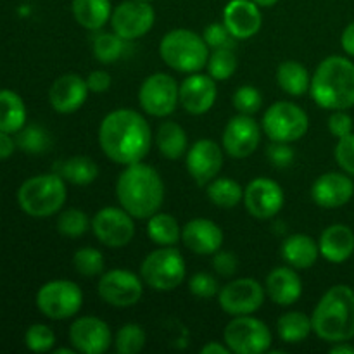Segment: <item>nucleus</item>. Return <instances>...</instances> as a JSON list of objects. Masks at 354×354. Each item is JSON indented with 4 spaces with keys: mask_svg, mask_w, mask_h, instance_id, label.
<instances>
[{
    "mask_svg": "<svg viewBox=\"0 0 354 354\" xmlns=\"http://www.w3.org/2000/svg\"><path fill=\"white\" fill-rule=\"evenodd\" d=\"M151 144V124L135 109H114L100 121L99 145L104 156L116 165L144 161Z\"/></svg>",
    "mask_w": 354,
    "mask_h": 354,
    "instance_id": "f257e3e1",
    "label": "nucleus"
},
{
    "mask_svg": "<svg viewBox=\"0 0 354 354\" xmlns=\"http://www.w3.org/2000/svg\"><path fill=\"white\" fill-rule=\"evenodd\" d=\"M120 206L135 220H149L165 203V182L158 169L145 162L124 166L116 182Z\"/></svg>",
    "mask_w": 354,
    "mask_h": 354,
    "instance_id": "f03ea898",
    "label": "nucleus"
},
{
    "mask_svg": "<svg viewBox=\"0 0 354 354\" xmlns=\"http://www.w3.org/2000/svg\"><path fill=\"white\" fill-rule=\"evenodd\" d=\"M310 93L322 109H351L354 106L353 62L342 55L325 57L311 76Z\"/></svg>",
    "mask_w": 354,
    "mask_h": 354,
    "instance_id": "7ed1b4c3",
    "label": "nucleus"
},
{
    "mask_svg": "<svg viewBox=\"0 0 354 354\" xmlns=\"http://www.w3.org/2000/svg\"><path fill=\"white\" fill-rule=\"evenodd\" d=\"M313 332L325 342H344L354 337V290L334 286L320 297L311 315Z\"/></svg>",
    "mask_w": 354,
    "mask_h": 354,
    "instance_id": "20e7f679",
    "label": "nucleus"
},
{
    "mask_svg": "<svg viewBox=\"0 0 354 354\" xmlns=\"http://www.w3.org/2000/svg\"><path fill=\"white\" fill-rule=\"evenodd\" d=\"M159 55L175 71L199 73L206 68L209 59V47L204 41L203 35L185 28H176L168 31L159 41Z\"/></svg>",
    "mask_w": 354,
    "mask_h": 354,
    "instance_id": "39448f33",
    "label": "nucleus"
},
{
    "mask_svg": "<svg viewBox=\"0 0 354 354\" xmlns=\"http://www.w3.org/2000/svg\"><path fill=\"white\" fill-rule=\"evenodd\" d=\"M66 197V180L55 171L28 178L17 190L21 209L33 218H47L61 211Z\"/></svg>",
    "mask_w": 354,
    "mask_h": 354,
    "instance_id": "423d86ee",
    "label": "nucleus"
},
{
    "mask_svg": "<svg viewBox=\"0 0 354 354\" xmlns=\"http://www.w3.org/2000/svg\"><path fill=\"white\" fill-rule=\"evenodd\" d=\"M187 275V265L182 252L175 245L149 252L140 265V277L145 286L159 292H169L182 286Z\"/></svg>",
    "mask_w": 354,
    "mask_h": 354,
    "instance_id": "0eeeda50",
    "label": "nucleus"
},
{
    "mask_svg": "<svg viewBox=\"0 0 354 354\" xmlns=\"http://www.w3.org/2000/svg\"><path fill=\"white\" fill-rule=\"evenodd\" d=\"M261 128L272 142H292L301 140L308 133L310 118L306 111L289 100H279L272 104L263 114Z\"/></svg>",
    "mask_w": 354,
    "mask_h": 354,
    "instance_id": "6e6552de",
    "label": "nucleus"
},
{
    "mask_svg": "<svg viewBox=\"0 0 354 354\" xmlns=\"http://www.w3.org/2000/svg\"><path fill=\"white\" fill-rule=\"evenodd\" d=\"M223 341L235 354H263L272 348L273 335L265 322L252 315H242L228 322Z\"/></svg>",
    "mask_w": 354,
    "mask_h": 354,
    "instance_id": "1a4fd4ad",
    "label": "nucleus"
},
{
    "mask_svg": "<svg viewBox=\"0 0 354 354\" xmlns=\"http://www.w3.org/2000/svg\"><path fill=\"white\" fill-rule=\"evenodd\" d=\"M37 306L50 320H68L82 310L83 290L71 280H50L37 292Z\"/></svg>",
    "mask_w": 354,
    "mask_h": 354,
    "instance_id": "9d476101",
    "label": "nucleus"
},
{
    "mask_svg": "<svg viewBox=\"0 0 354 354\" xmlns=\"http://www.w3.org/2000/svg\"><path fill=\"white\" fill-rule=\"evenodd\" d=\"M138 104L154 118H166L175 113L180 104V85L168 73H154L142 82Z\"/></svg>",
    "mask_w": 354,
    "mask_h": 354,
    "instance_id": "9b49d317",
    "label": "nucleus"
},
{
    "mask_svg": "<svg viewBox=\"0 0 354 354\" xmlns=\"http://www.w3.org/2000/svg\"><path fill=\"white\" fill-rule=\"evenodd\" d=\"M97 292L106 304L114 308H130L144 296V280L131 270L114 268L100 275Z\"/></svg>",
    "mask_w": 354,
    "mask_h": 354,
    "instance_id": "f8f14e48",
    "label": "nucleus"
},
{
    "mask_svg": "<svg viewBox=\"0 0 354 354\" xmlns=\"http://www.w3.org/2000/svg\"><path fill=\"white\" fill-rule=\"evenodd\" d=\"M156 21L154 7L151 2L142 0H124L118 3L111 14V28L123 40L131 41L145 37L152 30Z\"/></svg>",
    "mask_w": 354,
    "mask_h": 354,
    "instance_id": "ddd939ff",
    "label": "nucleus"
},
{
    "mask_svg": "<svg viewBox=\"0 0 354 354\" xmlns=\"http://www.w3.org/2000/svg\"><path fill=\"white\" fill-rule=\"evenodd\" d=\"M92 232L97 241L106 248H124L135 235V218L121 206L102 207L92 218Z\"/></svg>",
    "mask_w": 354,
    "mask_h": 354,
    "instance_id": "4468645a",
    "label": "nucleus"
},
{
    "mask_svg": "<svg viewBox=\"0 0 354 354\" xmlns=\"http://www.w3.org/2000/svg\"><path fill=\"white\" fill-rule=\"evenodd\" d=\"M265 287L254 279H235L218 292L220 308L230 317L252 315L265 303Z\"/></svg>",
    "mask_w": 354,
    "mask_h": 354,
    "instance_id": "2eb2a0df",
    "label": "nucleus"
},
{
    "mask_svg": "<svg viewBox=\"0 0 354 354\" xmlns=\"http://www.w3.org/2000/svg\"><path fill=\"white\" fill-rule=\"evenodd\" d=\"M245 211L256 220H272L282 211L286 203V194L279 182L266 176L251 180L248 187H244Z\"/></svg>",
    "mask_w": 354,
    "mask_h": 354,
    "instance_id": "dca6fc26",
    "label": "nucleus"
},
{
    "mask_svg": "<svg viewBox=\"0 0 354 354\" xmlns=\"http://www.w3.org/2000/svg\"><path fill=\"white\" fill-rule=\"evenodd\" d=\"M261 142V127L249 114L230 118L223 130L221 147L230 158L245 159L256 152Z\"/></svg>",
    "mask_w": 354,
    "mask_h": 354,
    "instance_id": "f3484780",
    "label": "nucleus"
},
{
    "mask_svg": "<svg viewBox=\"0 0 354 354\" xmlns=\"http://www.w3.org/2000/svg\"><path fill=\"white\" fill-rule=\"evenodd\" d=\"M185 166L190 178L197 185L206 187L223 168V147L211 138H201L187 151Z\"/></svg>",
    "mask_w": 354,
    "mask_h": 354,
    "instance_id": "a211bd4d",
    "label": "nucleus"
},
{
    "mask_svg": "<svg viewBox=\"0 0 354 354\" xmlns=\"http://www.w3.org/2000/svg\"><path fill=\"white\" fill-rule=\"evenodd\" d=\"M71 348L83 354H104L114 342L109 325L97 317H80L71 324L68 332Z\"/></svg>",
    "mask_w": 354,
    "mask_h": 354,
    "instance_id": "6ab92c4d",
    "label": "nucleus"
},
{
    "mask_svg": "<svg viewBox=\"0 0 354 354\" xmlns=\"http://www.w3.org/2000/svg\"><path fill=\"white\" fill-rule=\"evenodd\" d=\"M216 80L209 75L192 73L180 83V106L194 116L209 113L216 102Z\"/></svg>",
    "mask_w": 354,
    "mask_h": 354,
    "instance_id": "aec40b11",
    "label": "nucleus"
},
{
    "mask_svg": "<svg viewBox=\"0 0 354 354\" xmlns=\"http://www.w3.org/2000/svg\"><path fill=\"white\" fill-rule=\"evenodd\" d=\"M354 196V183L348 173L328 171L318 176L311 185V199L324 209L346 206Z\"/></svg>",
    "mask_w": 354,
    "mask_h": 354,
    "instance_id": "412c9836",
    "label": "nucleus"
},
{
    "mask_svg": "<svg viewBox=\"0 0 354 354\" xmlns=\"http://www.w3.org/2000/svg\"><path fill=\"white\" fill-rule=\"evenodd\" d=\"M88 93L90 90L85 78L76 73H66L52 83L48 90V102L57 113L71 114L83 107Z\"/></svg>",
    "mask_w": 354,
    "mask_h": 354,
    "instance_id": "4be33fe9",
    "label": "nucleus"
},
{
    "mask_svg": "<svg viewBox=\"0 0 354 354\" xmlns=\"http://www.w3.org/2000/svg\"><path fill=\"white\" fill-rule=\"evenodd\" d=\"M261 7L252 0H230L223 9V23L235 40H248L261 30Z\"/></svg>",
    "mask_w": 354,
    "mask_h": 354,
    "instance_id": "5701e85b",
    "label": "nucleus"
},
{
    "mask_svg": "<svg viewBox=\"0 0 354 354\" xmlns=\"http://www.w3.org/2000/svg\"><path fill=\"white\" fill-rule=\"evenodd\" d=\"M182 242L199 256H213L223 245V230L207 218H194L182 227Z\"/></svg>",
    "mask_w": 354,
    "mask_h": 354,
    "instance_id": "b1692460",
    "label": "nucleus"
},
{
    "mask_svg": "<svg viewBox=\"0 0 354 354\" xmlns=\"http://www.w3.org/2000/svg\"><path fill=\"white\" fill-rule=\"evenodd\" d=\"M265 292L279 306H290L303 296V280L292 266H279L266 277Z\"/></svg>",
    "mask_w": 354,
    "mask_h": 354,
    "instance_id": "393cba45",
    "label": "nucleus"
},
{
    "mask_svg": "<svg viewBox=\"0 0 354 354\" xmlns=\"http://www.w3.org/2000/svg\"><path fill=\"white\" fill-rule=\"evenodd\" d=\"M320 256L328 263L341 265L354 252V232L348 225L335 223L325 228L318 241Z\"/></svg>",
    "mask_w": 354,
    "mask_h": 354,
    "instance_id": "a878e982",
    "label": "nucleus"
},
{
    "mask_svg": "<svg viewBox=\"0 0 354 354\" xmlns=\"http://www.w3.org/2000/svg\"><path fill=\"white\" fill-rule=\"evenodd\" d=\"M280 254L286 265L296 270H308L320 258V248L313 237L306 234H292L282 242Z\"/></svg>",
    "mask_w": 354,
    "mask_h": 354,
    "instance_id": "bb28decb",
    "label": "nucleus"
},
{
    "mask_svg": "<svg viewBox=\"0 0 354 354\" xmlns=\"http://www.w3.org/2000/svg\"><path fill=\"white\" fill-rule=\"evenodd\" d=\"M73 16L76 23L88 31H100L111 21V0H73Z\"/></svg>",
    "mask_w": 354,
    "mask_h": 354,
    "instance_id": "cd10ccee",
    "label": "nucleus"
},
{
    "mask_svg": "<svg viewBox=\"0 0 354 354\" xmlns=\"http://www.w3.org/2000/svg\"><path fill=\"white\" fill-rule=\"evenodd\" d=\"M156 145L162 158L176 161L189 151V137L182 124L175 121H162L156 133Z\"/></svg>",
    "mask_w": 354,
    "mask_h": 354,
    "instance_id": "c85d7f7f",
    "label": "nucleus"
},
{
    "mask_svg": "<svg viewBox=\"0 0 354 354\" xmlns=\"http://www.w3.org/2000/svg\"><path fill=\"white\" fill-rule=\"evenodd\" d=\"M277 83L286 93L292 97H301L310 92L311 76L308 69L299 61H283L277 68Z\"/></svg>",
    "mask_w": 354,
    "mask_h": 354,
    "instance_id": "c756f323",
    "label": "nucleus"
},
{
    "mask_svg": "<svg viewBox=\"0 0 354 354\" xmlns=\"http://www.w3.org/2000/svg\"><path fill=\"white\" fill-rule=\"evenodd\" d=\"M55 173L73 185H90L99 176V166L88 156H73L55 165Z\"/></svg>",
    "mask_w": 354,
    "mask_h": 354,
    "instance_id": "7c9ffc66",
    "label": "nucleus"
},
{
    "mask_svg": "<svg viewBox=\"0 0 354 354\" xmlns=\"http://www.w3.org/2000/svg\"><path fill=\"white\" fill-rule=\"evenodd\" d=\"M26 123V106L12 90H0V130L17 133Z\"/></svg>",
    "mask_w": 354,
    "mask_h": 354,
    "instance_id": "2f4dec72",
    "label": "nucleus"
},
{
    "mask_svg": "<svg viewBox=\"0 0 354 354\" xmlns=\"http://www.w3.org/2000/svg\"><path fill=\"white\" fill-rule=\"evenodd\" d=\"M147 237L161 248L176 245L182 241V227L173 214L158 211L147 220Z\"/></svg>",
    "mask_w": 354,
    "mask_h": 354,
    "instance_id": "473e14b6",
    "label": "nucleus"
},
{
    "mask_svg": "<svg viewBox=\"0 0 354 354\" xmlns=\"http://www.w3.org/2000/svg\"><path fill=\"white\" fill-rule=\"evenodd\" d=\"M311 332H313L311 317L304 315L303 311L283 313L277 322V334L287 344H299L306 341Z\"/></svg>",
    "mask_w": 354,
    "mask_h": 354,
    "instance_id": "72a5a7b5",
    "label": "nucleus"
},
{
    "mask_svg": "<svg viewBox=\"0 0 354 354\" xmlns=\"http://www.w3.org/2000/svg\"><path fill=\"white\" fill-rule=\"evenodd\" d=\"M206 194L214 206L232 209L244 199V187L227 176H216L206 185Z\"/></svg>",
    "mask_w": 354,
    "mask_h": 354,
    "instance_id": "f704fd0d",
    "label": "nucleus"
},
{
    "mask_svg": "<svg viewBox=\"0 0 354 354\" xmlns=\"http://www.w3.org/2000/svg\"><path fill=\"white\" fill-rule=\"evenodd\" d=\"M127 40L116 35L114 31H100L92 41L93 57L102 64H113L123 55Z\"/></svg>",
    "mask_w": 354,
    "mask_h": 354,
    "instance_id": "c9c22d12",
    "label": "nucleus"
},
{
    "mask_svg": "<svg viewBox=\"0 0 354 354\" xmlns=\"http://www.w3.org/2000/svg\"><path fill=\"white\" fill-rule=\"evenodd\" d=\"M237 55L234 48H214L207 59V75L216 82H227L237 71Z\"/></svg>",
    "mask_w": 354,
    "mask_h": 354,
    "instance_id": "e433bc0d",
    "label": "nucleus"
},
{
    "mask_svg": "<svg viewBox=\"0 0 354 354\" xmlns=\"http://www.w3.org/2000/svg\"><path fill=\"white\" fill-rule=\"evenodd\" d=\"M90 228H92V220L85 211L78 209V207H69V209L62 211L57 218V230L64 237H83Z\"/></svg>",
    "mask_w": 354,
    "mask_h": 354,
    "instance_id": "4c0bfd02",
    "label": "nucleus"
},
{
    "mask_svg": "<svg viewBox=\"0 0 354 354\" xmlns=\"http://www.w3.org/2000/svg\"><path fill=\"white\" fill-rule=\"evenodd\" d=\"M147 335L138 324H127L116 332L114 348L118 354H137L144 349Z\"/></svg>",
    "mask_w": 354,
    "mask_h": 354,
    "instance_id": "58836bf2",
    "label": "nucleus"
},
{
    "mask_svg": "<svg viewBox=\"0 0 354 354\" xmlns=\"http://www.w3.org/2000/svg\"><path fill=\"white\" fill-rule=\"evenodd\" d=\"M73 266L82 277L92 279V277L102 275L106 270V261L99 249L80 248L73 256Z\"/></svg>",
    "mask_w": 354,
    "mask_h": 354,
    "instance_id": "ea45409f",
    "label": "nucleus"
},
{
    "mask_svg": "<svg viewBox=\"0 0 354 354\" xmlns=\"http://www.w3.org/2000/svg\"><path fill=\"white\" fill-rule=\"evenodd\" d=\"M16 145L21 151L30 152V154H41L50 145V137L45 128L38 127V124H30L17 131Z\"/></svg>",
    "mask_w": 354,
    "mask_h": 354,
    "instance_id": "a19ab883",
    "label": "nucleus"
},
{
    "mask_svg": "<svg viewBox=\"0 0 354 354\" xmlns=\"http://www.w3.org/2000/svg\"><path fill=\"white\" fill-rule=\"evenodd\" d=\"M26 348L33 353L52 351L55 346V334L50 327L44 324H35L24 334Z\"/></svg>",
    "mask_w": 354,
    "mask_h": 354,
    "instance_id": "79ce46f5",
    "label": "nucleus"
},
{
    "mask_svg": "<svg viewBox=\"0 0 354 354\" xmlns=\"http://www.w3.org/2000/svg\"><path fill=\"white\" fill-rule=\"evenodd\" d=\"M234 107L241 114H252L258 113L263 106V95L256 86L252 85H242L235 90L234 97H232Z\"/></svg>",
    "mask_w": 354,
    "mask_h": 354,
    "instance_id": "37998d69",
    "label": "nucleus"
},
{
    "mask_svg": "<svg viewBox=\"0 0 354 354\" xmlns=\"http://www.w3.org/2000/svg\"><path fill=\"white\" fill-rule=\"evenodd\" d=\"M189 290L199 299H213L220 292V286L211 273L197 272L189 279Z\"/></svg>",
    "mask_w": 354,
    "mask_h": 354,
    "instance_id": "c03bdc74",
    "label": "nucleus"
},
{
    "mask_svg": "<svg viewBox=\"0 0 354 354\" xmlns=\"http://www.w3.org/2000/svg\"><path fill=\"white\" fill-rule=\"evenodd\" d=\"M203 38L211 50H214V48H227V47L234 48V44H235L234 35H232L230 30L225 26V23H211L209 26L204 28Z\"/></svg>",
    "mask_w": 354,
    "mask_h": 354,
    "instance_id": "a18cd8bd",
    "label": "nucleus"
},
{
    "mask_svg": "<svg viewBox=\"0 0 354 354\" xmlns=\"http://www.w3.org/2000/svg\"><path fill=\"white\" fill-rule=\"evenodd\" d=\"M266 158H268L270 165L283 169L292 165L294 159H296V152L287 142H272L266 149Z\"/></svg>",
    "mask_w": 354,
    "mask_h": 354,
    "instance_id": "49530a36",
    "label": "nucleus"
},
{
    "mask_svg": "<svg viewBox=\"0 0 354 354\" xmlns=\"http://www.w3.org/2000/svg\"><path fill=\"white\" fill-rule=\"evenodd\" d=\"M335 159L342 171L354 176V133L339 138L335 147Z\"/></svg>",
    "mask_w": 354,
    "mask_h": 354,
    "instance_id": "de8ad7c7",
    "label": "nucleus"
},
{
    "mask_svg": "<svg viewBox=\"0 0 354 354\" xmlns=\"http://www.w3.org/2000/svg\"><path fill=\"white\" fill-rule=\"evenodd\" d=\"M213 270L220 277H234L239 270V259L230 251H216L213 254Z\"/></svg>",
    "mask_w": 354,
    "mask_h": 354,
    "instance_id": "09e8293b",
    "label": "nucleus"
},
{
    "mask_svg": "<svg viewBox=\"0 0 354 354\" xmlns=\"http://www.w3.org/2000/svg\"><path fill=\"white\" fill-rule=\"evenodd\" d=\"M353 128V118L349 116L344 109L334 111V113L330 114V118H328V130H330V133L334 135L335 138H342L346 137V135H351Z\"/></svg>",
    "mask_w": 354,
    "mask_h": 354,
    "instance_id": "8fccbe9b",
    "label": "nucleus"
},
{
    "mask_svg": "<svg viewBox=\"0 0 354 354\" xmlns=\"http://www.w3.org/2000/svg\"><path fill=\"white\" fill-rule=\"evenodd\" d=\"M85 80L86 85H88V90L93 93L107 92V90L111 88V83H113L111 75L107 71H104V69H95V71L90 73Z\"/></svg>",
    "mask_w": 354,
    "mask_h": 354,
    "instance_id": "3c124183",
    "label": "nucleus"
},
{
    "mask_svg": "<svg viewBox=\"0 0 354 354\" xmlns=\"http://www.w3.org/2000/svg\"><path fill=\"white\" fill-rule=\"evenodd\" d=\"M14 149H16V140H12V137L9 133L0 130V161L10 158Z\"/></svg>",
    "mask_w": 354,
    "mask_h": 354,
    "instance_id": "603ef678",
    "label": "nucleus"
},
{
    "mask_svg": "<svg viewBox=\"0 0 354 354\" xmlns=\"http://www.w3.org/2000/svg\"><path fill=\"white\" fill-rule=\"evenodd\" d=\"M341 45L342 48H344L346 54L353 55L354 57V21L353 23H349L348 26H346V30L342 31Z\"/></svg>",
    "mask_w": 354,
    "mask_h": 354,
    "instance_id": "864d4df0",
    "label": "nucleus"
},
{
    "mask_svg": "<svg viewBox=\"0 0 354 354\" xmlns=\"http://www.w3.org/2000/svg\"><path fill=\"white\" fill-rule=\"evenodd\" d=\"M230 348L227 344H220L216 341H211L201 348V354H230Z\"/></svg>",
    "mask_w": 354,
    "mask_h": 354,
    "instance_id": "5fc2aeb1",
    "label": "nucleus"
},
{
    "mask_svg": "<svg viewBox=\"0 0 354 354\" xmlns=\"http://www.w3.org/2000/svg\"><path fill=\"white\" fill-rule=\"evenodd\" d=\"M332 354H354V346L348 344V341L344 342H335L330 349H328Z\"/></svg>",
    "mask_w": 354,
    "mask_h": 354,
    "instance_id": "6e6d98bb",
    "label": "nucleus"
},
{
    "mask_svg": "<svg viewBox=\"0 0 354 354\" xmlns=\"http://www.w3.org/2000/svg\"><path fill=\"white\" fill-rule=\"evenodd\" d=\"M252 2L258 3L259 7H272V6H275L279 0H252Z\"/></svg>",
    "mask_w": 354,
    "mask_h": 354,
    "instance_id": "4d7b16f0",
    "label": "nucleus"
},
{
    "mask_svg": "<svg viewBox=\"0 0 354 354\" xmlns=\"http://www.w3.org/2000/svg\"><path fill=\"white\" fill-rule=\"evenodd\" d=\"M54 351V354H75L76 351L75 349H68V348H59V349H52Z\"/></svg>",
    "mask_w": 354,
    "mask_h": 354,
    "instance_id": "13d9d810",
    "label": "nucleus"
},
{
    "mask_svg": "<svg viewBox=\"0 0 354 354\" xmlns=\"http://www.w3.org/2000/svg\"><path fill=\"white\" fill-rule=\"evenodd\" d=\"M142 2H152V0H142Z\"/></svg>",
    "mask_w": 354,
    "mask_h": 354,
    "instance_id": "bf43d9fd",
    "label": "nucleus"
}]
</instances>
